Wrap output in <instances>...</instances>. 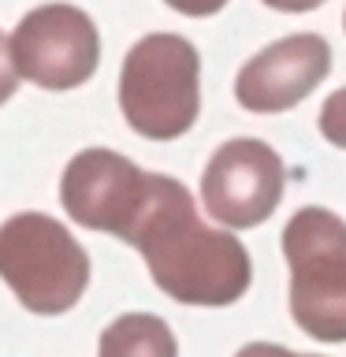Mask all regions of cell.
I'll return each mask as SVG.
<instances>
[{
    "label": "cell",
    "mask_w": 346,
    "mask_h": 357,
    "mask_svg": "<svg viewBox=\"0 0 346 357\" xmlns=\"http://www.w3.org/2000/svg\"><path fill=\"white\" fill-rule=\"evenodd\" d=\"M127 242L142 250L153 283L183 305H231L250 287L253 268L242 242L205 227L186 186L167 175L153 178V194Z\"/></svg>",
    "instance_id": "obj_1"
},
{
    "label": "cell",
    "mask_w": 346,
    "mask_h": 357,
    "mask_svg": "<svg viewBox=\"0 0 346 357\" xmlns=\"http://www.w3.org/2000/svg\"><path fill=\"white\" fill-rule=\"evenodd\" d=\"M119 108L142 138L172 142L197 119V52L179 33H149L130 45L119 75Z\"/></svg>",
    "instance_id": "obj_2"
},
{
    "label": "cell",
    "mask_w": 346,
    "mask_h": 357,
    "mask_svg": "<svg viewBox=\"0 0 346 357\" xmlns=\"http://www.w3.org/2000/svg\"><path fill=\"white\" fill-rule=\"evenodd\" d=\"M290 317L320 342H346V223L328 208H301L283 227Z\"/></svg>",
    "instance_id": "obj_3"
},
{
    "label": "cell",
    "mask_w": 346,
    "mask_h": 357,
    "mask_svg": "<svg viewBox=\"0 0 346 357\" xmlns=\"http://www.w3.org/2000/svg\"><path fill=\"white\" fill-rule=\"evenodd\" d=\"M0 279L41 317L67 312L89 283V257L60 220L19 212L0 227Z\"/></svg>",
    "instance_id": "obj_4"
},
{
    "label": "cell",
    "mask_w": 346,
    "mask_h": 357,
    "mask_svg": "<svg viewBox=\"0 0 346 357\" xmlns=\"http://www.w3.org/2000/svg\"><path fill=\"white\" fill-rule=\"evenodd\" d=\"M15 71L41 89H75L97 71L100 38L86 11L71 4L33 8L11 33Z\"/></svg>",
    "instance_id": "obj_5"
},
{
    "label": "cell",
    "mask_w": 346,
    "mask_h": 357,
    "mask_svg": "<svg viewBox=\"0 0 346 357\" xmlns=\"http://www.w3.org/2000/svg\"><path fill=\"white\" fill-rule=\"evenodd\" d=\"M153 172H142L112 149H82L63 167L60 201L75 223L89 231H108L127 242L153 194Z\"/></svg>",
    "instance_id": "obj_6"
},
{
    "label": "cell",
    "mask_w": 346,
    "mask_h": 357,
    "mask_svg": "<svg viewBox=\"0 0 346 357\" xmlns=\"http://www.w3.org/2000/svg\"><path fill=\"white\" fill-rule=\"evenodd\" d=\"M283 197V160L261 138H234L212 153L201 175V201L223 227H257Z\"/></svg>",
    "instance_id": "obj_7"
},
{
    "label": "cell",
    "mask_w": 346,
    "mask_h": 357,
    "mask_svg": "<svg viewBox=\"0 0 346 357\" xmlns=\"http://www.w3.org/2000/svg\"><path fill=\"white\" fill-rule=\"evenodd\" d=\"M331 71V49L320 33H290L253 56L234 78L246 112H287L301 105Z\"/></svg>",
    "instance_id": "obj_8"
},
{
    "label": "cell",
    "mask_w": 346,
    "mask_h": 357,
    "mask_svg": "<svg viewBox=\"0 0 346 357\" xmlns=\"http://www.w3.org/2000/svg\"><path fill=\"white\" fill-rule=\"evenodd\" d=\"M97 357H179V342L153 312H123L100 335Z\"/></svg>",
    "instance_id": "obj_9"
},
{
    "label": "cell",
    "mask_w": 346,
    "mask_h": 357,
    "mask_svg": "<svg viewBox=\"0 0 346 357\" xmlns=\"http://www.w3.org/2000/svg\"><path fill=\"white\" fill-rule=\"evenodd\" d=\"M320 134L331 145L346 149V89H339V93H331L328 100H324V108H320Z\"/></svg>",
    "instance_id": "obj_10"
},
{
    "label": "cell",
    "mask_w": 346,
    "mask_h": 357,
    "mask_svg": "<svg viewBox=\"0 0 346 357\" xmlns=\"http://www.w3.org/2000/svg\"><path fill=\"white\" fill-rule=\"evenodd\" d=\"M15 86H19V71H15V56H11V41L0 33V105L11 100Z\"/></svg>",
    "instance_id": "obj_11"
},
{
    "label": "cell",
    "mask_w": 346,
    "mask_h": 357,
    "mask_svg": "<svg viewBox=\"0 0 346 357\" xmlns=\"http://www.w3.org/2000/svg\"><path fill=\"white\" fill-rule=\"evenodd\" d=\"M167 4L175 11H183V15H216L227 0H167Z\"/></svg>",
    "instance_id": "obj_12"
},
{
    "label": "cell",
    "mask_w": 346,
    "mask_h": 357,
    "mask_svg": "<svg viewBox=\"0 0 346 357\" xmlns=\"http://www.w3.org/2000/svg\"><path fill=\"white\" fill-rule=\"evenodd\" d=\"M234 357H301V354L287 350V346H276V342H250V346H242Z\"/></svg>",
    "instance_id": "obj_13"
},
{
    "label": "cell",
    "mask_w": 346,
    "mask_h": 357,
    "mask_svg": "<svg viewBox=\"0 0 346 357\" xmlns=\"http://www.w3.org/2000/svg\"><path fill=\"white\" fill-rule=\"evenodd\" d=\"M268 8H279V11H313L320 8L324 0H264Z\"/></svg>",
    "instance_id": "obj_14"
}]
</instances>
